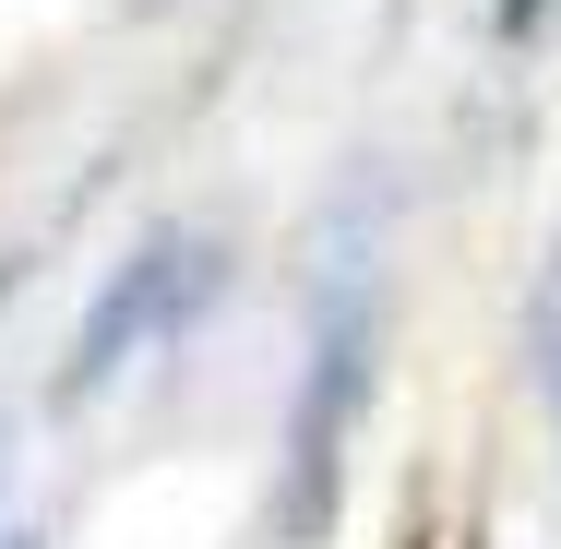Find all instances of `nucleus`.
I'll return each instance as SVG.
<instances>
[{
    "instance_id": "nucleus-1",
    "label": "nucleus",
    "mask_w": 561,
    "mask_h": 549,
    "mask_svg": "<svg viewBox=\"0 0 561 549\" xmlns=\"http://www.w3.org/2000/svg\"><path fill=\"white\" fill-rule=\"evenodd\" d=\"M370 370H382V204H370V180H346L311 227V263H299V394H287V478H275L287 549L335 538Z\"/></svg>"
},
{
    "instance_id": "nucleus-2",
    "label": "nucleus",
    "mask_w": 561,
    "mask_h": 549,
    "mask_svg": "<svg viewBox=\"0 0 561 549\" xmlns=\"http://www.w3.org/2000/svg\"><path fill=\"white\" fill-rule=\"evenodd\" d=\"M227 287V251L216 227H156V239H131L108 263V287L84 299V323H72V358H60V394L84 407V394H108L119 370H144V346H168V334H192L216 311Z\"/></svg>"
},
{
    "instance_id": "nucleus-3",
    "label": "nucleus",
    "mask_w": 561,
    "mask_h": 549,
    "mask_svg": "<svg viewBox=\"0 0 561 549\" xmlns=\"http://www.w3.org/2000/svg\"><path fill=\"white\" fill-rule=\"evenodd\" d=\"M538 12H550V0H502L490 24H502V36H538Z\"/></svg>"
},
{
    "instance_id": "nucleus-4",
    "label": "nucleus",
    "mask_w": 561,
    "mask_h": 549,
    "mask_svg": "<svg viewBox=\"0 0 561 549\" xmlns=\"http://www.w3.org/2000/svg\"><path fill=\"white\" fill-rule=\"evenodd\" d=\"M0 538H12V419H0Z\"/></svg>"
},
{
    "instance_id": "nucleus-5",
    "label": "nucleus",
    "mask_w": 561,
    "mask_h": 549,
    "mask_svg": "<svg viewBox=\"0 0 561 549\" xmlns=\"http://www.w3.org/2000/svg\"><path fill=\"white\" fill-rule=\"evenodd\" d=\"M550 394H561V323H550Z\"/></svg>"
},
{
    "instance_id": "nucleus-6",
    "label": "nucleus",
    "mask_w": 561,
    "mask_h": 549,
    "mask_svg": "<svg viewBox=\"0 0 561 549\" xmlns=\"http://www.w3.org/2000/svg\"><path fill=\"white\" fill-rule=\"evenodd\" d=\"M0 549H36V538H24V526H12V538H0Z\"/></svg>"
}]
</instances>
